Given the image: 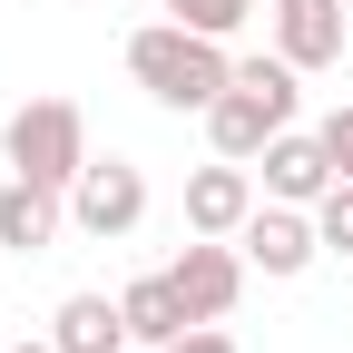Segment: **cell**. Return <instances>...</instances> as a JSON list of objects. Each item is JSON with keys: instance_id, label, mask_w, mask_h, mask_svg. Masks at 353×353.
<instances>
[{"instance_id": "cell-2", "label": "cell", "mask_w": 353, "mask_h": 353, "mask_svg": "<svg viewBox=\"0 0 353 353\" xmlns=\"http://www.w3.org/2000/svg\"><path fill=\"white\" fill-rule=\"evenodd\" d=\"M294 108H304V69H294L285 50L236 59V88L206 108V148H216V157H236V167H255L265 138H275V128H294Z\"/></svg>"}, {"instance_id": "cell-7", "label": "cell", "mask_w": 353, "mask_h": 353, "mask_svg": "<svg viewBox=\"0 0 353 353\" xmlns=\"http://www.w3.org/2000/svg\"><path fill=\"white\" fill-rule=\"evenodd\" d=\"M265 196H285V206H314L324 187H334V148H324V128H275V138H265Z\"/></svg>"}, {"instance_id": "cell-1", "label": "cell", "mask_w": 353, "mask_h": 353, "mask_svg": "<svg viewBox=\"0 0 353 353\" xmlns=\"http://www.w3.org/2000/svg\"><path fill=\"white\" fill-rule=\"evenodd\" d=\"M128 79H138L157 108H176V118H206L236 88V59H226V39H206L187 20H148L138 39H128Z\"/></svg>"}, {"instance_id": "cell-18", "label": "cell", "mask_w": 353, "mask_h": 353, "mask_svg": "<svg viewBox=\"0 0 353 353\" xmlns=\"http://www.w3.org/2000/svg\"><path fill=\"white\" fill-rule=\"evenodd\" d=\"M128 353H148V343H128Z\"/></svg>"}, {"instance_id": "cell-5", "label": "cell", "mask_w": 353, "mask_h": 353, "mask_svg": "<svg viewBox=\"0 0 353 353\" xmlns=\"http://www.w3.org/2000/svg\"><path fill=\"white\" fill-rule=\"evenodd\" d=\"M167 275H176V294H187V314H196V324H226L255 265H245L236 236H187V245L167 255Z\"/></svg>"}, {"instance_id": "cell-9", "label": "cell", "mask_w": 353, "mask_h": 353, "mask_svg": "<svg viewBox=\"0 0 353 353\" xmlns=\"http://www.w3.org/2000/svg\"><path fill=\"white\" fill-rule=\"evenodd\" d=\"M275 50L294 69H334L343 59V30H353V0H275Z\"/></svg>"}, {"instance_id": "cell-8", "label": "cell", "mask_w": 353, "mask_h": 353, "mask_svg": "<svg viewBox=\"0 0 353 353\" xmlns=\"http://www.w3.org/2000/svg\"><path fill=\"white\" fill-rule=\"evenodd\" d=\"M59 236H69V187L10 176V187H0V255H50Z\"/></svg>"}, {"instance_id": "cell-16", "label": "cell", "mask_w": 353, "mask_h": 353, "mask_svg": "<svg viewBox=\"0 0 353 353\" xmlns=\"http://www.w3.org/2000/svg\"><path fill=\"white\" fill-rule=\"evenodd\" d=\"M324 148H334V167L353 176V108H324Z\"/></svg>"}, {"instance_id": "cell-11", "label": "cell", "mask_w": 353, "mask_h": 353, "mask_svg": "<svg viewBox=\"0 0 353 353\" xmlns=\"http://www.w3.org/2000/svg\"><path fill=\"white\" fill-rule=\"evenodd\" d=\"M118 314H128V343H148V353H167L176 334H187L196 314H187V294H176V275L157 265V275H138V285H118Z\"/></svg>"}, {"instance_id": "cell-4", "label": "cell", "mask_w": 353, "mask_h": 353, "mask_svg": "<svg viewBox=\"0 0 353 353\" xmlns=\"http://www.w3.org/2000/svg\"><path fill=\"white\" fill-rule=\"evenodd\" d=\"M69 226L99 236V245L138 236V226H148V167H138V157H88L79 187H69Z\"/></svg>"}, {"instance_id": "cell-6", "label": "cell", "mask_w": 353, "mask_h": 353, "mask_svg": "<svg viewBox=\"0 0 353 353\" xmlns=\"http://www.w3.org/2000/svg\"><path fill=\"white\" fill-rule=\"evenodd\" d=\"M236 245H245V265H255V275H275V285H294L304 265L324 255V236H314V206H285V196H265L245 226H236Z\"/></svg>"}, {"instance_id": "cell-3", "label": "cell", "mask_w": 353, "mask_h": 353, "mask_svg": "<svg viewBox=\"0 0 353 353\" xmlns=\"http://www.w3.org/2000/svg\"><path fill=\"white\" fill-rule=\"evenodd\" d=\"M0 157H10V176L79 187V167H88V118H79V99H20L10 128H0Z\"/></svg>"}, {"instance_id": "cell-10", "label": "cell", "mask_w": 353, "mask_h": 353, "mask_svg": "<svg viewBox=\"0 0 353 353\" xmlns=\"http://www.w3.org/2000/svg\"><path fill=\"white\" fill-rule=\"evenodd\" d=\"M255 206H265L255 196V167H236V157H216V167L187 176V236H236Z\"/></svg>"}, {"instance_id": "cell-15", "label": "cell", "mask_w": 353, "mask_h": 353, "mask_svg": "<svg viewBox=\"0 0 353 353\" xmlns=\"http://www.w3.org/2000/svg\"><path fill=\"white\" fill-rule=\"evenodd\" d=\"M167 353H245V343H236V334H216V324H187Z\"/></svg>"}, {"instance_id": "cell-13", "label": "cell", "mask_w": 353, "mask_h": 353, "mask_svg": "<svg viewBox=\"0 0 353 353\" xmlns=\"http://www.w3.org/2000/svg\"><path fill=\"white\" fill-rule=\"evenodd\" d=\"M167 20H187V30H206V39H236V30L255 20V0H167Z\"/></svg>"}, {"instance_id": "cell-14", "label": "cell", "mask_w": 353, "mask_h": 353, "mask_svg": "<svg viewBox=\"0 0 353 353\" xmlns=\"http://www.w3.org/2000/svg\"><path fill=\"white\" fill-rule=\"evenodd\" d=\"M314 236H324V255H353V176H334L314 196Z\"/></svg>"}, {"instance_id": "cell-17", "label": "cell", "mask_w": 353, "mask_h": 353, "mask_svg": "<svg viewBox=\"0 0 353 353\" xmlns=\"http://www.w3.org/2000/svg\"><path fill=\"white\" fill-rule=\"evenodd\" d=\"M0 353H59V343H50V334H39V343H0Z\"/></svg>"}, {"instance_id": "cell-12", "label": "cell", "mask_w": 353, "mask_h": 353, "mask_svg": "<svg viewBox=\"0 0 353 353\" xmlns=\"http://www.w3.org/2000/svg\"><path fill=\"white\" fill-rule=\"evenodd\" d=\"M50 343H59V353H128V314H118V294H59Z\"/></svg>"}]
</instances>
